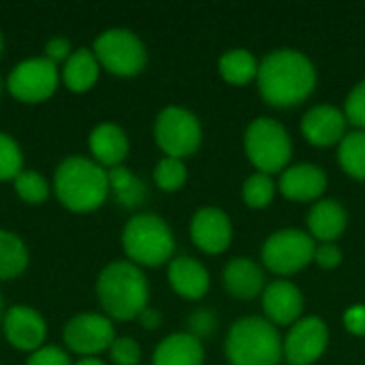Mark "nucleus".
<instances>
[{"label":"nucleus","mask_w":365,"mask_h":365,"mask_svg":"<svg viewBox=\"0 0 365 365\" xmlns=\"http://www.w3.org/2000/svg\"><path fill=\"white\" fill-rule=\"evenodd\" d=\"M259 92L265 103L289 109L304 103L317 88L312 60L297 49H276L259 62Z\"/></svg>","instance_id":"1"},{"label":"nucleus","mask_w":365,"mask_h":365,"mask_svg":"<svg viewBox=\"0 0 365 365\" xmlns=\"http://www.w3.org/2000/svg\"><path fill=\"white\" fill-rule=\"evenodd\" d=\"M51 190L62 207L75 214H90L105 205L109 190L107 169L90 156L73 154L60 160L53 171Z\"/></svg>","instance_id":"2"},{"label":"nucleus","mask_w":365,"mask_h":365,"mask_svg":"<svg viewBox=\"0 0 365 365\" xmlns=\"http://www.w3.org/2000/svg\"><path fill=\"white\" fill-rule=\"evenodd\" d=\"M96 299L111 321H135L148 308L150 284L141 267L130 261L105 265L96 278Z\"/></svg>","instance_id":"3"},{"label":"nucleus","mask_w":365,"mask_h":365,"mask_svg":"<svg viewBox=\"0 0 365 365\" xmlns=\"http://www.w3.org/2000/svg\"><path fill=\"white\" fill-rule=\"evenodd\" d=\"M225 355L231 365H280L284 359L280 334L263 317L240 319L229 329Z\"/></svg>","instance_id":"4"},{"label":"nucleus","mask_w":365,"mask_h":365,"mask_svg":"<svg viewBox=\"0 0 365 365\" xmlns=\"http://www.w3.org/2000/svg\"><path fill=\"white\" fill-rule=\"evenodd\" d=\"M122 248L137 267H158L171 261L175 250L173 231L165 218L141 212L128 218L122 229Z\"/></svg>","instance_id":"5"},{"label":"nucleus","mask_w":365,"mask_h":365,"mask_svg":"<svg viewBox=\"0 0 365 365\" xmlns=\"http://www.w3.org/2000/svg\"><path fill=\"white\" fill-rule=\"evenodd\" d=\"M244 148L257 173L265 175L284 171L293 154L287 128L272 118H257L248 124L244 133Z\"/></svg>","instance_id":"6"},{"label":"nucleus","mask_w":365,"mask_h":365,"mask_svg":"<svg viewBox=\"0 0 365 365\" xmlns=\"http://www.w3.org/2000/svg\"><path fill=\"white\" fill-rule=\"evenodd\" d=\"M92 51L101 68L118 77H135L148 64L145 43L128 28L103 30L92 43Z\"/></svg>","instance_id":"7"},{"label":"nucleus","mask_w":365,"mask_h":365,"mask_svg":"<svg viewBox=\"0 0 365 365\" xmlns=\"http://www.w3.org/2000/svg\"><path fill=\"white\" fill-rule=\"evenodd\" d=\"M60 83V66L45 56L26 58L17 62L6 75V92L26 105L51 98Z\"/></svg>","instance_id":"8"},{"label":"nucleus","mask_w":365,"mask_h":365,"mask_svg":"<svg viewBox=\"0 0 365 365\" xmlns=\"http://www.w3.org/2000/svg\"><path fill=\"white\" fill-rule=\"evenodd\" d=\"M154 139L156 145L171 158H186L195 154L201 145L203 130L199 118L178 105L165 107L154 122Z\"/></svg>","instance_id":"9"},{"label":"nucleus","mask_w":365,"mask_h":365,"mask_svg":"<svg viewBox=\"0 0 365 365\" xmlns=\"http://www.w3.org/2000/svg\"><path fill=\"white\" fill-rule=\"evenodd\" d=\"M314 240L299 229H282L272 233L261 250L263 265L278 276H293L314 261Z\"/></svg>","instance_id":"10"},{"label":"nucleus","mask_w":365,"mask_h":365,"mask_svg":"<svg viewBox=\"0 0 365 365\" xmlns=\"http://www.w3.org/2000/svg\"><path fill=\"white\" fill-rule=\"evenodd\" d=\"M113 321L101 312H81L75 314L62 327V342L66 351L79 357H98L109 351L115 340Z\"/></svg>","instance_id":"11"},{"label":"nucleus","mask_w":365,"mask_h":365,"mask_svg":"<svg viewBox=\"0 0 365 365\" xmlns=\"http://www.w3.org/2000/svg\"><path fill=\"white\" fill-rule=\"evenodd\" d=\"M329 342V329L323 319L308 317L291 325L287 338L282 340L284 361L291 365L317 364Z\"/></svg>","instance_id":"12"},{"label":"nucleus","mask_w":365,"mask_h":365,"mask_svg":"<svg viewBox=\"0 0 365 365\" xmlns=\"http://www.w3.org/2000/svg\"><path fill=\"white\" fill-rule=\"evenodd\" d=\"M2 336L15 351L21 353H34L41 346H45L47 340V323L43 314L26 304H15L4 310L2 317Z\"/></svg>","instance_id":"13"},{"label":"nucleus","mask_w":365,"mask_h":365,"mask_svg":"<svg viewBox=\"0 0 365 365\" xmlns=\"http://www.w3.org/2000/svg\"><path fill=\"white\" fill-rule=\"evenodd\" d=\"M190 240L207 255L225 252L233 240L231 218L218 207H201L190 218Z\"/></svg>","instance_id":"14"},{"label":"nucleus","mask_w":365,"mask_h":365,"mask_svg":"<svg viewBox=\"0 0 365 365\" xmlns=\"http://www.w3.org/2000/svg\"><path fill=\"white\" fill-rule=\"evenodd\" d=\"M346 115L338 107L331 105H317L306 111L302 118V133L308 143L317 148H329L340 143L346 137Z\"/></svg>","instance_id":"15"},{"label":"nucleus","mask_w":365,"mask_h":365,"mask_svg":"<svg viewBox=\"0 0 365 365\" xmlns=\"http://www.w3.org/2000/svg\"><path fill=\"white\" fill-rule=\"evenodd\" d=\"M88 148H90V158L109 171L113 167H120L126 160L130 141H128L126 130L118 126L115 122H101L90 130Z\"/></svg>","instance_id":"16"},{"label":"nucleus","mask_w":365,"mask_h":365,"mask_svg":"<svg viewBox=\"0 0 365 365\" xmlns=\"http://www.w3.org/2000/svg\"><path fill=\"white\" fill-rule=\"evenodd\" d=\"M263 312L272 325H295L304 312V295L289 280H276L263 291Z\"/></svg>","instance_id":"17"},{"label":"nucleus","mask_w":365,"mask_h":365,"mask_svg":"<svg viewBox=\"0 0 365 365\" xmlns=\"http://www.w3.org/2000/svg\"><path fill=\"white\" fill-rule=\"evenodd\" d=\"M327 188V175L321 167L302 163L282 171L280 175V192L291 201H314Z\"/></svg>","instance_id":"18"},{"label":"nucleus","mask_w":365,"mask_h":365,"mask_svg":"<svg viewBox=\"0 0 365 365\" xmlns=\"http://www.w3.org/2000/svg\"><path fill=\"white\" fill-rule=\"evenodd\" d=\"M171 289L184 299H201L210 291V274L207 269L190 257H175L169 261L167 272Z\"/></svg>","instance_id":"19"},{"label":"nucleus","mask_w":365,"mask_h":365,"mask_svg":"<svg viewBox=\"0 0 365 365\" xmlns=\"http://www.w3.org/2000/svg\"><path fill=\"white\" fill-rule=\"evenodd\" d=\"M101 77V64L92 47H77L68 60L60 66V81L66 90L75 94L90 92Z\"/></svg>","instance_id":"20"},{"label":"nucleus","mask_w":365,"mask_h":365,"mask_svg":"<svg viewBox=\"0 0 365 365\" xmlns=\"http://www.w3.org/2000/svg\"><path fill=\"white\" fill-rule=\"evenodd\" d=\"M222 282L227 293L235 299H255L265 291V274L250 259L229 261L222 269Z\"/></svg>","instance_id":"21"},{"label":"nucleus","mask_w":365,"mask_h":365,"mask_svg":"<svg viewBox=\"0 0 365 365\" xmlns=\"http://www.w3.org/2000/svg\"><path fill=\"white\" fill-rule=\"evenodd\" d=\"M346 225H349L346 210L334 199L314 203L308 214L310 237L319 240L321 244H331L334 240H338L346 231Z\"/></svg>","instance_id":"22"},{"label":"nucleus","mask_w":365,"mask_h":365,"mask_svg":"<svg viewBox=\"0 0 365 365\" xmlns=\"http://www.w3.org/2000/svg\"><path fill=\"white\" fill-rule=\"evenodd\" d=\"M205 351L192 334L167 336L152 355V365H203Z\"/></svg>","instance_id":"23"},{"label":"nucleus","mask_w":365,"mask_h":365,"mask_svg":"<svg viewBox=\"0 0 365 365\" xmlns=\"http://www.w3.org/2000/svg\"><path fill=\"white\" fill-rule=\"evenodd\" d=\"M30 263L26 242L6 229H0V282L19 278Z\"/></svg>","instance_id":"24"},{"label":"nucleus","mask_w":365,"mask_h":365,"mask_svg":"<svg viewBox=\"0 0 365 365\" xmlns=\"http://www.w3.org/2000/svg\"><path fill=\"white\" fill-rule=\"evenodd\" d=\"M109 178V190L113 192L115 201L122 207H137L145 201L148 197V188L143 184V180H139L130 169H126L124 165L113 167L107 171Z\"/></svg>","instance_id":"25"},{"label":"nucleus","mask_w":365,"mask_h":365,"mask_svg":"<svg viewBox=\"0 0 365 365\" xmlns=\"http://www.w3.org/2000/svg\"><path fill=\"white\" fill-rule=\"evenodd\" d=\"M220 77L233 86H246L259 75V62L248 49H229L218 60Z\"/></svg>","instance_id":"26"},{"label":"nucleus","mask_w":365,"mask_h":365,"mask_svg":"<svg viewBox=\"0 0 365 365\" xmlns=\"http://www.w3.org/2000/svg\"><path fill=\"white\" fill-rule=\"evenodd\" d=\"M338 160L346 175L365 182V130L346 133L340 141Z\"/></svg>","instance_id":"27"},{"label":"nucleus","mask_w":365,"mask_h":365,"mask_svg":"<svg viewBox=\"0 0 365 365\" xmlns=\"http://www.w3.org/2000/svg\"><path fill=\"white\" fill-rule=\"evenodd\" d=\"M13 190H15V195L24 203H28V205H41V203L47 201V197L51 192V186L45 180L43 173H38L34 169H24L13 180Z\"/></svg>","instance_id":"28"},{"label":"nucleus","mask_w":365,"mask_h":365,"mask_svg":"<svg viewBox=\"0 0 365 365\" xmlns=\"http://www.w3.org/2000/svg\"><path fill=\"white\" fill-rule=\"evenodd\" d=\"M188 171L182 158H171L165 156L156 163L154 167V184L163 190V192H175L186 184Z\"/></svg>","instance_id":"29"},{"label":"nucleus","mask_w":365,"mask_h":365,"mask_svg":"<svg viewBox=\"0 0 365 365\" xmlns=\"http://www.w3.org/2000/svg\"><path fill=\"white\" fill-rule=\"evenodd\" d=\"M276 184L265 173H252L242 186V199L252 210H263L274 201Z\"/></svg>","instance_id":"30"},{"label":"nucleus","mask_w":365,"mask_h":365,"mask_svg":"<svg viewBox=\"0 0 365 365\" xmlns=\"http://www.w3.org/2000/svg\"><path fill=\"white\" fill-rule=\"evenodd\" d=\"M24 171V152L17 139L0 130V182H13Z\"/></svg>","instance_id":"31"},{"label":"nucleus","mask_w":365,"mask_h":365,"mask_svg":"<svg viewBox=\"0 0 365 365\" xmlns=\"http://www.w3.org/2000/svg\"><path fill=\"white\" fill-rule=\"evenodd\" d=\"M107 353L113 365H139L141 361V346L130 336H118Z\"/></svg>","instance_id":"32"},{"label":"nucleus","mask_w":365,"mask_h":365,"mask_svg":"<svg viewBox=\"0 0 365 365\" xmlns=\"http://www.w3.org/2000/svg\"><path fill=\"white\" fill-rule=\"evenodd\" d=\"M344 115L349 124L357 126V130H365V79L359 81L346 96Z\"/></svg>","instance_id":"33"},{"label":"nucleus","mask_w":365,"mask_h":365,"mask_svg":"<svg viewBox=\"0 0 365 365\" xmlns=\"http://www.w3.org/2000/svg\"><path fill=\"white\" fill-rule=\"evenodd\" d=\"M26 365H73L71 357L64 349L56 346V344H45L38 351L30 353Z\"/></svg>","instance_id":"34"},{"label":"nucleus","mask_w":365,"mask_h":365,"mask_svg":"<svg viewBox=\"0 0 365 365\" xmlns=\"http://www.w3.org/2000/svg\"><path fill=\"white\" fill-rule=\"evenodd\" d=\"M43 56L47 58V60H51L53 64H64L66 60H68V56L73 53V45H71V41L66 38V36H51L47 43H45V47H43Z\"/></svg>","instance_id":"35"},{"label":"nucleus","mask_w":365,"mask_h":365,"mask_svg":"<svg viewBox=\"0 0 365 365\" xmlns=\"http://www.w3.org/2000/svg\"><path fill=\"white\" fill-rule=\"evenodd\" d=\"M188 325H190V334L195 338H203V336H210L216 329V317L210 310H197V312L190 314Z\"/></svg>","instance_id":"36"},{"label":"nucleus","mask_w":365,"mask_h":365,"mask_svg":"<svg viewBox=\"0 0 365 365\" xmlns=\"http://www.w3.org/2000/svg\"><path fill=\"white\" fill-rule=\"evenodd\" d=\"M314 261L321 269H336L342 263V250L331 244H319L314 250Z\"/></svg>","instance_id":"37"},{"label":"nucleus","mask_w":365,"mask_h":365,"mask_svg":"<svg viewBox=\"0 0 365 365\" xmlns=\"http://www.w3.org/2000/svg\"><path fill=\"white\" fill-rule=\"evenodd\" d=\"M344 327L353 336H365V304H355L344 312Z\"/></svg>","instance_id":"38"},{"label":"nucleus","mask_w":365,"mask_h":365,"mask_svg":"<svg viewBox=\"0 0 365 365\" xmlns=\"http://www.w3.org/2000/svg\"><path fill=\"white\" fill-rule=\"evenodd\" d=\"M139 323H141V327L143 329H148V331H154V329H158L160 325H163V314L156 310V308H145L141 314H139V319H137Z\"/></svg>","instance_id":"39"},{"label":"nucleus","mask_w":365,"mask_h":365,"mask_svg":"<svg viewBox=\"0 0 365 365\" xmlns=\"http://www.w3.org/2000/svg\"><path fill=\"white\" fill-rule=\"evenodd\" d=\"M73 365H107L101 357H79Z\"/></svg>","instance_id":"40"},{"label":"nucleus","mask_w":365,"mask_h":365,"mask_svg":"<svg viewBox=\"0 0 365 365\" xmlns=\"http://www.w3.org/2000/svg\"><path fill=\"white\" fill-rule=\"evenodd\" d=\"M4 90H6V79H2V75H0V96H2Z\"/></svg>","instance_id":"41"},{"label":"nucleus","mask_w":365,"mask_h":365,"mask_svg":"<svg viewBox=\"0 0 365 365\" xmlns=\"http://www.w3.org/2000/svg\"><path fill=\"white\" fill-rule=\"evenodd\" d=\"M2 49H4V34H2V30H0V56H2Z\"/></svg>","instance_id":"42"},{"label":"nucleus","mask_w":365,"mask_h":365,"mask_svg":"<svg viewBox=\"0 0 365 365\" xmlns=\"http://www.w3.org/2000/svg\"><path fill=\"white\" fill-rule=\"evenodd\" d=\"M2 317H4V304H2V295H0V323H2Z\"/></svg>","instance_id":"43"},{"label":"nucleus","mask_w":365,"mask_h":365,"mask_svg":"<svg viewBox=\"0 0 365 365\" xmlns=\"http://www.w3.org/2000/svg\"><path fill=\"white\" fill-rule=\"evenodd\" d=\"M0 365H2V364H0Z\"/></svg>","instance_id":"44"}]
</instances>
